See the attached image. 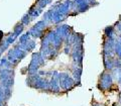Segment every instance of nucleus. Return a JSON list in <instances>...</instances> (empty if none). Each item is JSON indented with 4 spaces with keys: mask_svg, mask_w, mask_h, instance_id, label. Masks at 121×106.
Listing matches in <instances>:
<instances>
[{
    "mask_svg": "<svg viewBox=\"0 0 121 106\" xmlns=\"http://www.w3.org/2000/svg\"><path fill=\"white\" fill-rule=\"evenodd\" d=\"M120 43H121V39H120Z\"/></svg>",
    "mask_w": 121,
    "mask_h": 106,
    "instance_id": "3",
    "label": "nucleus"
},
{
    "mask_svg": "<svg viewBox=\"0 0 121 106\" xmlns=\"http://www.w3.org/2000/svg\"><path fill=\"white\" fill-rule=\"evenodd\" d=\"M120 84H121V83H120Z\"/></svg>",
    "mask_w": 121,
    "mask_h": 106,
    "instance_id": "4",
    "label": "nucleus"
},
{
    "mask_svg": "<svg viewBox=\"0 0 121 106\" xmlns=\"http://www.w3.org/2000/svg\"><path fill=\"white\" fill-rule=\"evenodd\" d=\"M118 74H119V75H118V82L121 83V69L118 71Z\"/></svg>",
    "mask_w": 121,
    "mask_h": 106,
    "instance_id": "1",
    "label": "nucleus"
},
{
    "mask_svg": "<svg viewBox=\"0 0 121 106\" xmlns=\"http://www.w3.org/2000/svg\"><path fill=\"white\" fill-rule=\"evenodd\" d=\"M120 60H121V59H120Z\"/></svg>",
    "mask_w": 121,
    "mask_h": 106,
    "instance_id": "5",
    "label": "nucleus"
},
{
    "mask_svg": "<svg viewBox=\"0 0 121 106\" xmlns=\"http://www.w3.org/2000/svg\"><path fill=\"white\" fill-rule=\"evenodd\" d=\"M119 101H120V104H121V93L119 94Z\"/></svg>",
    "mask_w": 121,
    "mask_h": 106,
    "instance_id": "2",
    "label": "nucleus"
}]
</instances>
